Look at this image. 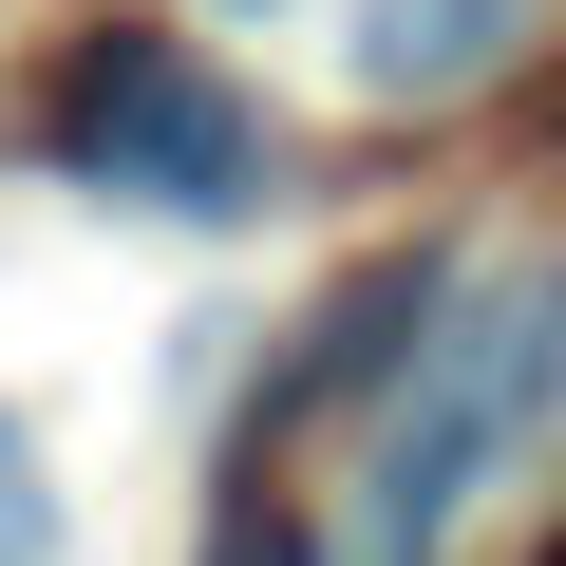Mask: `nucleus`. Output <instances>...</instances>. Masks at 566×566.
Segmentation results:
<instances>
[{"instance_id":"f257e3e1","label":"nucleus","mask_w":566,"mask_h":566,"mask_svg":"<svg viewBox=\"0 0 566 566\" xmlns=\"http://www.w3.org/2000/svg\"><path fill=\"white\" fill-rule=\"evenodd\" d=\"M547 416H566V264L453 283V322H434V359L397 378V434H378V528L416 547V528H434L472 472H510Z\"/></svg>"},{"instance_id":"f03ea898","label":"nucleus","mask_w":566,"mask_h":566,"mask_svg":"<svg viewBox=\"0 0 566 566\" xmlns=\"http://www.w3.org/2000/svg\"><path fill=\"white\" fill-rule=\"evenodd\" d=\"M57 170H95V189H151V208H245V170H264V133L189 76V39H151V20H95L76 39V76H57Z\"/></svg>"},{"instance_id":"7ed1b4c3","label":"nucleus","mask_w":566,"mask_h":566,"mask_svg":"<svg viewBox=\"0 0 566 566\" xmlns=\"http://www.w3.org/2000/svg\"><path fill=\"white\" fill-rule=\"evenodd\" d=\"M434 322H453V264H359L340 303L303 322V359H283V416H359V397H397L416 359H434Z\"/></svg>"},{"instance_id":"20e7f679","label":"nucleus","mask_w":566,"mask_h":566,"mask_svg":"<svg viewBox=\"0 0 566 566\" xmlns=\"http://www.w3.org/2000/svg\"><path fill=\"white\" fill-rule=\"evenodd\" d=\"M528 39V0H359V95H472Z\"/></svg>"},{"instance_id":"39448f33","label":"nucleus","mask_w":566,"mask_h":566,"mask_svg":"<svg viewBox=\"0 0 566 566\" xmlns=\"http://www.w3.org/2000/svg\"><path fill=\"white\" fill-rule=\"evenodd\" d=\"M208 566H322V547H303V510H227V528H208Z\"/></svg>"},{"instance_id":"423d86ee","label":"nucleus","mask_w":566,"mask_h":566,"mask_svg":"<svg viewBox=\"0 0 566 566\" xmlns=\"http://www.w3.org/2000/svg\"><path fill=\"white\" fill-rule=\"evenodd\" d=\"M39 547H57V510L20 491V453H0V566H39Z\"/></svg>"},{"instance_id":"0eeeda50","label":"nucleus","mask_w":566,"mask_h":566,"mask_svg":"<svg viewBox=\"0 0 566 566\" xmlns=\"http://www.w3.org/2000/svg\"><path fill=\"white\" fill-rule=\"evenodd\" d=\"M547 566H566V547H547Z\"/></svg>"}]
</instances>
